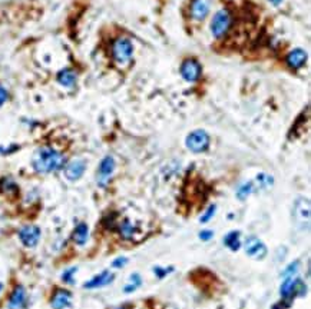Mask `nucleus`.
Here are the masks:
<instances>
[{
	"mask_svg": "<svg viewBox=\"0 0 311 309\" xmlns=\"http://www.w3.org/2000/svg\"><path fill=\"white\" fill-rule=\"evenodd\" d=\"M257 181H258V183H260L261 186H264V188H268V186L272 185V178L268 176V175H264V173L257 176Z\"/></svg>",
	"mask_w": 311,
	"mask_h": 309,
	"instance_id": "24",
	"label": "nucleus"
},
{
	"mask_svg": "<svg viewBox=\"0 0 311 309\" xmlns=\"http://www.w3.org/2000/svg\"><path fill=\"white\" fill-rule=\"evenodd\" d=\"M134 55V46L129 39L119 37L112 45V56L118 63H128L132 59Z\"/></svg>",
	"mask_w": 311,
	"mask_h": 309,
	"instance_id": "4",
	"label": "nucleus"
},
{
	"mask_svg": "<svg viewBox=\"0 0 311 309\" xmlns=\"http://www.w3.org/2000/svg\"><path fill=\"white\" fill-rule=\"evenodd\" d=\"M270 1H271V3H272L274 6H277V4H280V3H281L283 0H270Z\"/></svg>",
	"mask_w": 311,
	"mask_h": 309,
	"instance_id": "30",
	"label": "nucleus"
},
{
	"mask_svg": "<svg viewBox=\"0 0 311 309\" xmlns=\"http://www.w3.org/2000/svg\"><path fill=\"white\" fill-rule=\"evenodd\" d=\"M292 222L300 231L310 229V200L307 198H298L292 205Z\"/></svg>",
	"mask_w": 311,
	"mask_h": 309,
	"instance_id": "2",
	"label": "nucleus"
},
{
	"mask_svg": "<svg viewBox=\"0 0 311 309\" xmlns=\"http://www.w3.org/2000/svg\"><path fill=\"white\" fill-rule=\"evenodd\" d=\"M230 26H231V16H230V12L225 10V9H222V10L216 12L215 15H214V18H213V22H211V32H213V35L215 36L216 39H219V37H222V36L228 32Z\"/></svg>",
	"mask_w": 311,
	"mask_h": 309,
	"instance_id": "6",
	"label": "nucleus"
},
{
	"mask_svg": "<svg viewBox=\"0 0 311 309\" xmlns=\"http://www.w3.org/2000/svg\"><path fill=\"white\" fill-rule=\"evenodd\" d=\"M224 245H225L230 251H233V252L238 251L239 246H241L238 231H233V232L227 234V235H225V238H224Z\"/></svg>",
	"mask_w": 311,
	"mask_h": 309,
	"instance_id": "19",
	"label": "nucleus"
},
{
	"mask_svg": "<svg viewBox=\"0 0 311 309\" xmlns=\"http://www.w3.org/2000/svg\"><path fill=\"white\" fill-rule=\"evenodd\" d=\"M19 240L22 242V245L26 248H35L42 236V231L39 226L36 225H24L19 229L18 232Z\"/></svg>",
	"mask_w": 311,
	"mask_h": 309,
	"instance_id": "7",
	"label": "nucleus"
},
{
	"mask_svg": "<svg viewBox=\"0 0 311 309\" xmlns=\"http://www.w3.org/2000/svg\"><path fill=\"white\" fill-rule=\"evenodd\" d=\"M89 238V228L85 222H80L76 225V228L73 229L72 232V240L78 245V246H83L86 245Z\"/></svg>",
	"mask_w": 311,
	"mask_h": 309,
	"instance_id": "15",
	"label": "nucleus"
},
{
	"mask_svg": "<svg viewBox=\"0 0 311 309\" xmlns=\"http://www.w3.org/2000/svg\"><path fill=\"white\" fill-rule=\"evenodd\" d=\"M213 236H214V232L213 231H201L199 232V239L201 240H205L207 242V240H210Z\"/></svg>",
	"mask_w": 311,
	"mask_h": 309,
	"instance_id": "29",
	"label": "nucleus"
},
{
	"mask_svg": "<svg viewBox=\"0 0 311 309\" xmlns=\"http://www.w3.org/2000/svg\"><path fill=\"white\" fill-rule=\"evenodd\" d=\"M298 268H300V262H298V261H295V262H292V263H290L287 268H286V269L283 271L281 276H283V278H290V276H295V273H297Z\"/></svg>",
	"mask_w": 311,
	"mask_h": 309,
	"instance_id": "23",
	"label": "nucleus"
},
{
	"mask_svg": "<svg viewBox=\"0 0 311 309\" xmlns=\"http://www.w3.org/2000/svg\"><path fill=\"white\" fill-rule=\"evenodd\" d=\"M210 9L204 0H192L191 3V18L195 20H204L208 15Z\"/></svg>",
	"mask_w": 311,
	"mask_h": 309,
	"instance_id": "16",
	"label": "nucleus"
},
{
	"mask_svg": "<svg viewBox=\"0 0 311 309\" xmlns=\"http://www.w3.org/2000/svg\"><path fill=\"white\" fill-rule=\"evenodd\" d=\"M85 170H86V162L82 161V159H75V161L65 165V176H66L68 181L75 182V181H79L83 176Z\"/></svg>",
	"mask_w": 311,
	"mask_h": 309,
	"instance_id": "12",
	"label": "nucleus"
},
{
	"mask_svg": "<svg viewBox=\"0 0 311 309\" xmlns=\"http://www.w3.org/2000/svg\"><path fill=\"white\" fill-rule=\"evenodd\" d=\"M3 291V284H0V292Z\"/></svg>",
	"mask_w": 311,
	"mask_h": 309,
	"instance_id": "31",
	"label": "nucleus"
},
{
	"mask_svg": "<svg viewBox=\"0 0 311 309\" xmlns=\"http://www.w3.org/2000/svg\"><path fill=\"white\" fill-rule=\"evenodd\" d=\"M27 302V293L26 289L22 285H16L13 288L9 301H7V308L9 309H23Z\"/></svg>",
	"mask_w": 311,
	"mask_h": 309,
	"instance_id": "11",
	"label": "nucleus"
},
{
	"mask_svg": "<svg viewBox=\"0 0 311 309\" xmlns=\"http://www.w3.org/2000/svg\"><path fill=\"white\" fill-rule=\"evenodd\" d=\"M7 99H9V92H7V89H6L3 85H0V106H3V105L7 102Z\"/></svg>",
	"mask_w": 311,
	"mask_h": 309,
	"instance_id": "26",
	"label": "nucleus"
},
{
	"mask_svg": "<svg viewBox=\"0 0 311 309\" xmlns=\"http://www.w3.org/2000/svg\"><path fill=\"white\" fill-rule=\"evenodd\" d=\"M118 231H119L120 238L125 239V240H131V239L135 238V234L138 232V228H136L131 220L123 219V220L120 222Z\"/></svg>",
	"mask_w": 311,
	"mask_h": 309,
	"instance_id": "17",
	"label": "nucleus"
},
{
	"mask_svg": "<svg viewBox=\"0 0 311 309\" xmlns=\"http://www.w3.org/2000/svg\"><path fill=\"white\" fill-rule=\"evenodd\" d=\"M72 305V292L63 288H56L50 296L52 309H66Z\"/></svg>",
	"mask_w": 311,
	"mask_h": 309,
	"instance_id": "9",
	"label": "nucleus"
},
{
	"mask_svg": "<svg viewBox=\"0 0 311 309\" xmlns=\"http://www.w3.org/2000/svg\"><path fill=\"white\" fill-rule=\"evenodd\" d=\"M126 262H128V259L125 256H119V258H117L115 261L112 262V266L114 268H123L126 265Z\"/></svg>",
	"mask_w": 311,
	"mask_h": 309,
	"instance_id": "28",
	"label": "nucleus"
},
{
	"mask_svg": "<svg viewBox=\"0 0 311 309\" xmlns=\"http://www.w3.org/2000/svg\"><path fill=\"white\" fill-rule=\"evenodd\" d=\"M115 159L112 156H105L99 166H97V173H96V179H97V183L99 186H106V183L109 182L114 170H115Z\"/></svg>",
	"mask_w": 311,
	"mask_h": 309,
	"instance_id": "8",
	"label": "nucleus"
},
{
	"mask_svg": "<svg viewBox=\"0 0 311 309\" xmlns=\"http://www.w3.org/2000/svg\"><path fill=\"white\" fill-rule=\"evenodd\" d=\"M307 62V53L303 49H294L288 53L287 65L292 69H300Z\"/></svg>",
	"mask_w": 311,
	"mask_h": 309,
	"instance_id": "14",
	"label": "nucleus"
},
{
	"mask_svg": "<svg viewBox=\"0 0 311 309\" xmlns=\"http://www.w3.org/2000/svg\"><path fill=\"white\" fill-rule=\"evenodd\" d=\"M185 145L194 153H202L210 147V135L202 129L192 130L185 139Z\"/></svg>",
	"mask_w": 311,
	"mask_h": 309,
	"instance_id": "3",
	"label": "nucleus"
},
{
	"mask_svg": "<svg viewBox=\"0 0 311 309\" xmlns=\"http://www.w3.org/2000/svg\"><path fill=\"white\" fill-rule=\"evenodd\" d=\"M117 309H125V308H123V307H120V308H117Z\"/></svg>",
	"mask_w": 311,
	"mask_h": 309,
	"instance_id": "32",
	"label": "nucleus"
},
{
	"mask_svg": "<svg viewBox=\"0 0 311 309\" xmlns=\"http://www.w3.org/2000/svg\"><path fill=\"white\" fill-rule=\"evenodd\" d=\"M56 79H58L59 85H62L65 88H72V86H75V83H76V73L72 69L66 68V69H63V71H60L58 73Z\"/></svg>",
	"mask_w": 311,
	"mask_h": 309,
	"instance_id": "18",
	"label": "nucleus"
},
{
	"mask_svg": "<svg viewBox=\"0 0 311 309\" xmlns=\"http://www.w3.org/2000/svg\"><path fill=\"white\" fill-rule=\"evenodd\" d=\"M112 281H114V273L109 272V271H103V272L95 275L94 278H91L88 282H85L83 288L85 289H97V288L109 285Z\"/></svg>",
	"mask_w": 311,
	"mask_h": 309,
	"instance_id": "13",
	"label": "nucleus"
},
{
	"mask_svg": "<svg viewBox=\"0 0 311 309\" xmlns=\"http://www.w3.org/2000/svg\"><path fill=\"white\" fill-rule=\"evenodd\" d=\"M201 71H202L201 69V65L195 59H187L181 65V76L187 82H195V80H198L199 76H201Z\"/></svg>",
	"mask_w": 311,
	"mask_h": 309,
	"instance_id": "10",
	"label": "nucleus"
},
{
	"mask_svg": "<svg viewBox=\"0 0 311 309\" xmlns=\"http://www.w3.org/2000/svg\"><path fill=\"white\" fill-rule=\"evenodd\" d=\"M65 165H66L65 156L50 146L39 147L32 158V166L38 173L56 172L59 169H63Z\"/></svg>",
	"mask_w": 311,
	"mask_h": 309,
	"instance_id": "1",
	"label": "nucleus"
},
{
	"mask_svg": "<svg viewBox=\"0 0 311 309\" xmlns=\"http://www.w3.org/2000/svg\"><path fill=\"white\" fill-rule=\"evenodd\" d=\"M251 192H253V182H247V183L241 185L238 188V190H237V198H238L239 200H245L251 195Z\"/></svg>",
	"mask_w": 311,
	"mask_h": 309,
	"instance_id": "21",
	"label": "nucleus"
},
{
	"mask_svg": "<svg viewBox=\"0 0 311 309\" xmlns=\"http://www.w3.org/2000/svg\"><path fill=\"white\" fill-rule=\"evenodd\" d=\"M0 190L6 195H18L19 188L15 181H12L10 178H4L0 181Z\"/></svg>",
	"mask_w": 311,
	"mask_h": 309,
	"instance_id": "20",
	"label": "nucleus"
},
{
	"mask_svg": "<svg viewBox=\"0 0 311 309\" xmlns=\"http://www.w3.org/2000/svg\"><path fill=\"white\" fill-rule=\"evenodd\" d=\"M215 209H216L215 205L210 206V208H208V211L205 212V215H204V216L201 218V222H202V223H207V222H208V220H210V219H211V218L214 216V214H215Z\"/></svg>",
	"mask_w": 311,
	"mask_h": 309,
	"instance_id": "25",
	"label": "nucleus"
},
{
	"mask_svg": "<svg viewBox=\"0 0 311 309\" xmlns=\"http://www.w3.org/2000/svg\"><path fill=\"white\" fill-rule=\"evenodd\" d=\"M244 251H245L247 256H250L251 259H255V261H263L268 254L267 246L264 245L263 240L257 236H248L245 239Z\"/></svg>",
	"mask_w": 311,
	"mask_h": 309,
	"instance_id": "5",
	"label": "nucleus"
},
{
	"mask_svg": "<svg viewBox=\"0 0 311 309\" xmlns=\"http://www.w3.org/2000/svg\"><path fill=\"white\" fill-rule=\"evenodd\" d=\"M76 271H78L76 266L68 268V269L62 273V281H63L65 284H69V285L75 284V273H76Z\"/></svg>",
	"mask_w": 311,
	"mask_h": 309,
	"instance_id": "22",
	"label": "nucleus"
},
{
	"mask_svg": "<svg viewBox=\"0 0 311 309\" xmlns=\"http://www.w3.org/2000/svg\"><path fill=\"white\" fill-rule=\"evenodd\" d=\"M154 272H155V275L159 278V279H162V278H165L169 272H172V268H169V269H162V268H154Z\"/></svg>",
	"mask_w": 311,
	"mask_h": 309,
	"instance_id": "27",
	"label": "nucleus"
}]
</instances>
